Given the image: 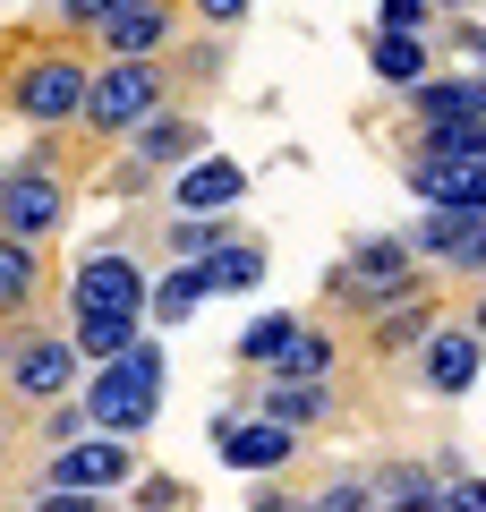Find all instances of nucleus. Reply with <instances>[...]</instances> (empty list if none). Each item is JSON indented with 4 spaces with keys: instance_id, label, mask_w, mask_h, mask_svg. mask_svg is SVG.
<instances>
[{
    "instance_id": "1",
    "label": "nucleus",
    "mask_w": 486,
    "mask_h": 512,
    "mask_svg": "<svg viewBox=\"0 0 486 512\" xmlns=\"http://www.w3.org/2000/svg\"><path fill=\"white\" fill-rule=\"evenodd\" d=\"M418 282H427V256H418L410 231H367V239H350V248L324 265V299L342 316H384L401 291H418Z\"/></svg>"
},
{
    "instance_id": "2",
    "label": "nucleus",
    "mask_w": 486,
    "mask_h": 512,
    "mask_svg": "<svg viewBox=\"0 0 486 512\" xmlns=\"http://www.w3.org/2000/svg\"><path fill=\"white\" fill-rule=\"evenodd\" d=\"M86 350H77V333H52V325H26V316H9L0 325V393L18 410H52L69 402V393H86Z\"/></svg>"
},
{
    "instance_id": "3",
    "label": "nucleus",
    "mask_w": 486,
    "mask_h": 512,
    "mask_svg": "<svg viewBox=\"0 0 486 512\" xmlns=\"http://www.w3.org/2000/svg\"><path fill=\"white\" fill-rule=\"evenodd\" d=\"M86 94H94V60L69 52V43H43L0 77V103L26 128H86Z\"/></svg>"
},
{
    "instance_id": "4",
    "label": "nucleus",
    "mask_w": 486,
    "mask_h": 512,
    "mask_svg": "<svg viewBox=\"0 0 486 512\" xmlns=\"http://www.w3.org/2000/svg\"><path fill=\"white\" fill-rule=\"evenodd\" d=\"M86 410H94V427L145 444V427L162 419V342L154 333H137V350H120V359H103L86 376Z\"/></svg>"
},
{
    "instance_id": "5",
    "label": "nucleus",
    "mask_w": 486,
    "mask_h": 512,
    "mask_svg": "<svg viewBox=\"0 0 486 512\" xmlns=\"http://www.w3.org/2000/svg\"><path fill=\"white\" fill-rule=\"evenodd\" d=\"M180 69L171 60H94V94H86V137H137L162 103H171Z\"/></svg>"
},
{
    "instance_id": "6",
    "label": "nucleus",
    "mask_w": 486,
    "mask_h": 512,
    "mask_svg": "<svg viewBox=\"0 0 486 512\" xmlns=\"http://www.w3.org/2000/svg\"><path fill=\"white\" fill-rule=\"evenodd\" d=\"M137 478V436H111V427H86L77 444H52L26 495H52V487H77V495H111Z\"/></svg>"
},
{
    "instance_id": "7",
    "label": "nucleus",
    "mask_w": 486,
    "mask_h": 512,
    "mask_svg": "<svg viewBox=\"0 0 486 512\" xmlns=\"http://www.w3.org/2000/svg\"><path fill=\"white\" fill-rule=\"evenodd\" d=\"M77 214V188L60 163H43V154H26V163H9V180H0V231L18 239H60Z\"/></svg>"
},
{
    "instance_id": "8",
    "label": "nucleus",
    "mask_w": 486,
    "mask_h": 512,
    "mask_svg": "<svg viewBox=\"0 0 486 512\" xmlns=\"http://www.w3.org/2000/svg\"><path fill=\"white\" fill-rule=\"evenodd\" d=\"M60 299H69V316H94V308H145V299H154V274L128 256V239H103L94 256H77V265H69Z\"/></svg>"
},
{
    "instance_id": "9",
    "label": "nucleus",
    "mask_w": 486,
    "mask_h": 512,
    "mask_svg": "<svg viewBox=\"0 0 486 512\" xmlns=\"http://www.w3.org/2000/svg\"><path fill=\"white\" fill-rule=\"evenodd\" d=\"M478 376H486V333L469 325V316H444V325L410 350V384L435 393V402H461Z\"/></svg>"
},
{
    "instance_id": "10",
    "label": "nucleus",
    "mask_w": 486,
    "mask_h": 512,
    "mask_svg": "<svg viewBox=\"0 0 486 512\" xmlns=\"http://www.w3.org/2000/svg\"><path fill=\"white\" fill-rule=\"evenodd\" d=\"M410 239H418V256H427V265L486 282V214H469V205H427V214L410 222Z\"/></svg>"
},
{
    "instance_id": "11",
    "label": "nucleus",
    "mask_w": 486,
    "mask_h": 512,
    "mask_svg": "<svg viewBox=\"0 0 486 512\" xmlns=\"http://www.w3.org/2000/svg\"><path fill=\"white\" fill-rule=\"evenodd\" d=\"M180 9L188 0H120L103 26H94V52L103 60H154L180 43Z\"/></svg>"
},
{
    "instance_id": "12",
    "label": "nucleus",
    "mask_w": 486,
    "mask_h": 512,
    "mask_svg": "<svg viewBox=\"0 0 486 512\" xmlns=\"http://www.w3.org/2000/svg\"><path fill=\"white\" fill-rule=\"evenodd\" d=\"M214 453L231 461V470H248V478H273V470L299 461V427H282L273 410H239V419L214 427Z\"/></svg>"
},
{
    "instance_id": "13",
    "label": "nucleus",
    "mask_w": 486,
    "mask_h": 512,
    "mask_svg": "<svg viewBox=\"0 0 486 512\" xmlns=\"http://www.w3.org/2000/svg\"><path fill=\"white\" fill-rule=\"evenodd\" d=\"M401 188L418 205H469V214H486V154H401Z\"/></svg>"
},
{
    "instance_id": "14",
    "label": "nucleus",
    "mask_w": 486,
    "mask_h": 512,
    "mask_svg": "<svg viewBox=\"0 0 486 512\" xmlns=\"http://www.w3.org/2000/svg\"><path fill=\"white\" fill-rule=\"evenodd\" d=\"M239 197H248V171H239L231 154H214V146L171 171V205H188V214H231Z\"/></svg>"
},
{
    "instance_id": "15",
    "label": "nucleus",
    "mask_w": 486,
    "mask_h": 512,
    "mask_svg": "<svg viewBox=\"0 0 486 512\" xmlns=\"http://www.w3.org/2000/svg\"><path fill=\"white\" fill-rule=\"evenodd\" d=\"M205 146H214V128H205L197 111H171V103H162L154 120L137 128V137H128V154H137V163H154V171H180V163H197Z\"/></svg>"
},
{
    "instance_id": "16",
    "label": "nucleus",
    "mask_w": 486,
    "mask_h": 512,
    "mask_svg": "<svg viewBox=\"0 0 486 512\" xmlns=\"http://www.w3.org/2000/svg\"><path fill=\"white\" fill-rule=\"evenodd\" d=\"M444 316H452V308L435 299V282H418V291H401L384 316H367V342H376V359H401V350H418Z\"/></svg>"
},
{
    "instance_id": "17",
    "label": "nucleus",
    "mask_w": 486,
    "mask_h": 512,
    "mask_svg": "<svg viewBox=\"0 0 486 512\" xmlns=\"http://www.w3.org/2000/svg\"><path fill=\"white\" fill-rule=\"evenodd\" d=\"M248 410H273L282 427H324L333 419V376H265V384H248Z\"/></svg>"
},
{
    "instance_id": "18",
    "label": "nucleus",
    "mask_w": 486,
    "mask_h": 512,
    "mask_svg": "<svg viewBox=\"0 0 486 512\" xmlns=\"http://www.w3.org/2000/svg\"><path fill=\"white\" fill-rule=\"evenodd\" d=\"M43 239H18V231H0V325H9V316H26L43 299Z\"/></svg>"
},
{
    "instance_id": "19",
    "label": "nucleus",
    "mask_w": 486,
    "mask_h": 512,
    "mask_svg": "<svg viewBox=\"0 0 486 512\" xmlns=\"http://www.w3.org/2000/svg\"><path fill=\"white\" fill-rule=\"evenodd\" d=\"M367 77L410 94L418 77H435V43L427 35H384V26H367Z\"/></svg>"
},
{
    "instance_id": "20",
    "label": "nucleus",
    "mask_w": 486,
    "mask_h": 512,
    "mask_svg": "<svg viewBox=\"0 0 486 512\" xmlns=\"http://www.w3.org/2000/svg\"><path fill=\"white\" fill-rule=\"evenodd\" d=\"M205 299H214L205 256H171V274H154V299H145V316H154V325H188Z\"/></svg>"
},
{
    "instance_id": "21",
    "label": "nucleus",
    "mask_w": 486,
    "mask_h": 512,
    "mask_svg": "<svg viewBox=\"0 0 486 512\" xmlns=\"http://www.w3.org/2000/svg\"><path fill=\"white\" fill-rule=\"evenodd\" d=\"M154 325L145 308H94V316H69V333H77V350H86L94 367L103 359H120V350H137V333Z\"/></svg>"
},
{
    "instance_id": "22",
    "label": "nucleus",
    "mask_w": 486,
    "mask_h": 512,
    "mask_svg": "<svg viewBox=\"0 0 486 512\" xmlns=\"http://www.w3.org/2000/svg\"><path fill=\"white\" fill-rule=\"evenodd\" d=\"M265 265H273V248L256 231H231L222 239L214 256H205V274H214V291H256V282H265Z\"/></svg>"
},
{
    "instance_id": "23",
    "label": "nucleus",
    "mask_w": 486,
    "mask_h": 512,
    "mask_svg": "<svg viewBox=\"0 0 486 512\" xmlns=\"http://www.w3.org/2000/svg\"><path fill=\"white\" fill-rule=\"evenodd\" d=\"M452 111H478V77H418V86L401 94V128L452 120Z\"/></svg>"
},
{
    "instance_id": "24",
    "label": "nucleus",
    "mask_w": 486,
    "mask_h": 512,
    "mask_svg": "<svg viewBox=\"0 0 486 512\" xmlns=\"http://www.w3.org/2000/svg\"><path fill=\"white\" fill-rule=\"evenodd\" d=\"M290 342H299V316H290V308H265V316H248V325H239L231 359H239V367H273Z\"/></svg>"
},
{
    "instance_id": "25",
    "label": "nucleus",
    "mask_w": 486,
    "mask_h": 512,
    "mask_svg": "<svg viewBox=\"0 0 486 512\" xmlns=\"http://www.w3.org/2000/svg\"><path fill=\"white\" fill-rule=\"evenodd\" d=\"M333 367H342V342H333L324 325H299V342H290L265 376H333Z\"/></svg>"
},
{
    "instance_id": "26",
    "label": "nucleus",
    "mask_w": 486,
    "mask_h": 512,
    "mask_svg": "<svg viewBox=\"0 0 486 512\" xmlns=\"http://www.w3.org/2000/svg\"><path fill=\"white\" fill-rule=\"evenodd\" d=\"M222 239H231V222H222V214H188V205H171V231H162V248H171V256H214Z\"/></svg>"
},
{
    "instance_id": "27",
    "label": "nucleus",
    "mask_w": 486,
    "mask_h": 512,
    "mask_svg": "<svg viewBox=\"0 0 486 512\" xmlns=\"http://www.w3.org/2000/svg\"><path fill=\"white\" fill-rule=\"evenodd\" d=\"M435 18H444L435 0H376V26H384V35H427Z\"/></svg>"
},
{
    "instance_id": "28",
    "label": "nucleus",
    "mask_w": 486,
    "mask_h": 512,
    "mask_svg": "<svg viewBox=\"0 0 486 512\" xmlns=\"http://www.w3.org/2000/svg\"><path fill=\"white\" fill-rule=\"evenodd\" d=\"M316 504H324V512H359V504H376V478H324Z\"/></svg>"
},
{
    "instance_id": "29",
    "label": "nucleus",
    "mask_w": 486,
    "mask_h": 512,
    "mask_svg": "<svg viewBox=\"0 0 486 512\" xmlns=\"http://www.w3.org/2000/svg\"><path fill=\"white\" fill-rule=\"evenodd\" d=\"M111 9H120V0H52V18L69 26V35H94V26H103Z\"/></svg>"
},
{
    "instance_id": "30",
    "label": "nucleus",
    "mask_w": 486,
    "mask_h": 512,
    "mask_svg": "<svg viewBox=\"0 0 486 512\" xmlns=\"http://www.w3.org/2000/svg\"><path fill=\"white\" fill-rule=\"evenodd\" d=\"M128 495H137V504H188V478H171V470H145V478H128Z\"/></svg>"
},
{
    "instance_id": "31",
    "label": "nucleus",
    "mask_w": 486,
    "mask_h": 512,
    "mask_svg": "<svg viewBox=\"0 0 486 512\" xmlns=\"http://www.w3.org/2000/svg\"><path fill=\"white\" fill-rule=\"evenodd\" d=\"M444 504H452V512H486V478L452 470V478H444Z\"/></svg>"
},
{
    "instance_id": "32",
    "label": "nucleus",
    "mask_w": 486,
    "mask_h": 512,
    "mask_svg": "<svg viewBox=\"0 0 486 512\" xmlns=\"http://www.w3.org/2000/svg\"><path fill=\"white\" fill-rule=\"evenodd\" d=\"M188 9H197L205 26H222V35H231V26H239V18H248V9H256V0H188Z\"/></svg>"
},
{
    "instance_id": "33",
    "label": "nucleus",
    "mask_w": 486,
    "mask_h": 512,
    "mask_svg": "<svg viewBox=\"0 0 486 512\" xmlns=\"http://www.w3.org/2000/svg\"><path fill=\"white\" fill-rule=\"evenodd\" d=\"M469 325H478V333H486V291H478V299H469Z\"/></svg>"
},
{
    "instance_id": "34",
    "label": "nucleus",
    "mask_w": 486,
    "mask_h": 512,
    "mask_svg": "<svg viewBox=\"0 0 486 512\" xmlns=\"http://www.w3.org/2000/svg\"><path fill=\"white\" fill-rule=\"evenodd\" d=\"M435 9H444V18H452V9H486V0H435Z\"/></svg>"
},
{
    "instance_id": "35",
    "label": "nucleus",
    "mask_w": 486,
    "mask_h": 512,
    "mask_svg": "<svg viewBox=\"0 0 486 512\" xmlns=\"http://www.w3.org/2000/svg\"><path fill=\"white\" fill-rule=\"evenodd\" d=\"M478 103H486V69H478Z\"/></svg>"
},
{
    "instance_id": "36",
    "label": "nucleus",
    "mask_w": 486,
    "mask_h": 512,
    "mask_svg": "<svg viewBox=\"0 0 486 512\" xmlns=\"http://www.w3.org/2000/svg\"><path fill=\"white\" fill-rule=\"evenodd\" d=\"M0 180H9V163H0Z\"/></svg>"
}]
</instances>
